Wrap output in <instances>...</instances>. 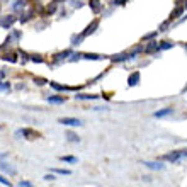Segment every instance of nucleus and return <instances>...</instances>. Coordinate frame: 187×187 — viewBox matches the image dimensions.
Instances as JSON below:
<instances>
[{
    "instance_id": "nucleus-3",
    "label": "nucleus",
    "mask_w": 187,
    "mask_h": 187,
    "mask_svg": "<svg viewBox=\"0 0 187 187\" xmlns=\"http://www.w3.org/2000/svg\"><path fill=\"white\" fill-rule=\"evenodd\" d=\"M21 135L22 136H26L27 139H34V138H38V133L36 131H32V129H22V131H21Z\"/></svg>"
},
{
    "instance_id": "nucleus-11",
    "label": "nucleus",
    "mask_w": 187,
    "mask_h": 187,
    "mask_svg": "<svg viewBox=\"0 0 187 187\" xmlns=\"http://www.w3.org/2000/svg\"><path fill=\"white\" fill-rule=\"evenodd\" d=\"M0 184H3V185H12V184H10V180H9V179H5V177H2V175H0Z\"/></svg>"
},
{
    "instance_id": "nucleus-7",
    "label": "nucleus",
    "mask_w": 187,
    "mask_h": 187,
    "mask_svg": "<svg viewBox=\"0 0 187 187\" xmlns=\"http://www.w3.org/2000/svg\"><path fill=\"white\" fill-rule=\"evenodd\" d=\"M139 80V73H133L131 77H129V85H136Z\"/></svg>"
},
{
    "instance_id": "nucleus-9",
    "label": "nucleus",
    "mask_w": 187,
    "mask_h": 187,
    "mask_svg": "<svg viewBox=\"0 0 187 187\" xmlns=\"http://www.w3.org/2000/svg\"><path fill=\"white\" fill-rule=\"evenodd\" d=\"M66 136H68V139H70V141H77V143L80 141V138H78L77 135H73V133H70V131L66 133Z\"/></svg>"
},
{
    "instance_id": "nucleus-12",
    "label": "nucleus",
    "mask_w": 187,
    "mask_h": 187,
    "mask_svg": "<svg viewBox=\"0 0 187 187\" xmlns=\"http://www.w3.org/2000/svg\"><path fill=\"white\" fill-rule=\"evenodd\" d=\"M78 99H95V95H77Z\"/></svg>"
},
{
    "instance_id": "nucleus-2",
    "label": "nucleus",
    "mask_w": 187,
    "mask_h": 187,
    "mask_svg": "<svg viewBox=\"0 0 187 187\" xmlns=\"http://www.w3.org/2000/svg\"><path fill=\"white\" fill-rule=\"evenodd\" d=\"M62 124H66V126H80V121L75 119V117H62L60 119Z\"/></svg>"
},
{
    "instance_id": "nucleus-8",
    "label": "nucleus",
    "mask_w": 187,
    "mask_h": 187,
    "mask_svg": "<svg viewBox=\"0 0 187 187\" xmlns=\"http://www.w3.org/2000/svg\"><path fill=\"white\" fill-rule=\"evenodd\" d=\"M53 172H56V174H62V175H70L71 172L66 170V168H53Z\"/></svg>"
},
{
    "instance_id": "nucleus-5",
    "label": "nucleus",
    "mask_w": 187,
    "mask_h": 187,
    "mask_svg": "<svg viewBox=\"0 0 187 187\" xmlns=\"http://www.w3.org/2000/svg\"><path fill=\"white\" fill-rule=\"evenodd\" d=\"M172 114V109H162V111H158V112H155L153 116L155 117H167V116H170Z\"/></svg>"
},
{
    "instance_id": "nucleus-4",
    "label": "nucleus",
    "mask_w": 187,
    "mask_h": 187,
    "mask_svg": "<svg viewBox=\"0 0 187 187\" xmlns=\"http://www.w3.org/2000/svg\"><path fill=\"white\" fill-rule=\"evenodd\" d=\"M145 165L148 168H152V170H163V165L160 162H145Z\"/></svg>"
},
{
    "instance_id": "nucleus-10",
    "label": "nucleus",
    "mask_w": 187,
    "mask_h": 187,
    "mask_svg": "<svg viewBox=\"0 0 187 187\" xmlns=\"http://www.w3.org/2000/svg\"><path fill=\"white\" fill-rule=\"evenodd\" d=\"M63 162H66V163H77V158L75 157H62Z\"/></svg>"
},
{
    "instance_id": "nucleus-14",
    "label": "nucleus",
    "mask_w": 187,
    "mask_h": 187,
    "mask_svg": "<svg viewBox=\"0 0 187 187\" xmlns=\"http://www.w3.org/2000/svg\"><path fill=\"white\" fill-rule=\"evenodd\" d=\"M21 187H31L29 182H21Z\"/></svg>"
},
{
    "instance_id": "nucleus-1",
    "label": "nucleus",
    "mask_w": 187,
    "mask_h": 187,
    "mask_svg": "<svg viewBox=\"0 0 187 187\" xmlns=\"http://www.w3.org/2000/svg\"><path fill=\"white\" fill-rule=\"evenodd\" d=\"M187 158V150H177V152H172V153H167L163 155V160L167 162H172V163H177V162H182Z\"/></svg>"
},
{
    "instance_id": "nucleus-13",
    "label": "nucleus",
    "mask_w": 187,
    "mask_h": 187,
    "mask_svg": "<svg viewBox=\"0 0 187 187\" xmlns=\"http://www.w3.org/2000/svg\"><path fill=\"white\" fill-rule=\"evenodd\" d=\"M46 180H55V175H51V174H49V175H46Z\"/></svg>"
},
{
    "instance_id": "nucleus-6",
    "label": "nucleus",
    "mask_w": 187,
    "mask_h": 187,
    "mask_svg": "<svg viewBox=\"0 0 187 187\" xmlns=\"http://www.w3.org/2000/svg\"><path fill=\"white\" fill-rule=\"evenodd\" d=\"M48 100H49V102H53V104H62V102H65V97L53 95V97H48Z\"/></svg>"
}]
</instances>
